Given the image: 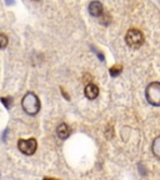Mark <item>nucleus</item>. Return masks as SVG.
Returning a JSON list of instances; mask_svg holds the SVG:
<instances>
[{"label":"nucleus","mask_w":160,"mask_h":180,"mask_svg":"<svg viewBox=\"0 0 160 180\" xmlns=\"http://www.w3.org/2000/svg\"><path fill=\"white\" fill-rule=\"evenodd\" d=\"M21 107L26 114L35 115L40 110V100L38 95H35L34 93H26L21 100Z\"/></svg>","instance_id":"obj_1"},{"label":"nucleus","mask_w":160,"mask_h":180,"mask_svg":"<svg viewBox=\"0 0 160 180\" xmlns=\"http://www.w3.org/2000/svg\"><path fill=\"white\" fill-rule=\"evenodd\" d=\"M145 97L149 104L154 107H160V83L154 81L146 87Z\"/></svg>","instance_id":"obj_2"},{"label":"nucleus","mask_w":160,"mask_h":180,"mask_svg":"<svg viewBox=\"0 0 160 180\" xmlns=\"http://www.w3.org/2000/svg\"><path fill=\"white\" fill-rule=\"evenodd\" d=\"M144 35L138 29H129L125 35V41L131 49H139L144 44Z\"/></svg>","instance_id":"obj_3"},{"label":"nucleus","mask_w":160,"mask_h":180,"mask_svg":"<svg viewBox=\"0 0 160 180\" xmlns=\"http://www.w3.org/2000/svg\"><path fill=\"white\" fill-rule=\"evenodd\" d=\"M36 140L34 139V138H30V139H20L18 141V149L25 154V155H33L36 150Z\"/></svg>","instance_id":"obj_4"},{"label":"nucleus","mask_w":160,"mask_h":180,"mask_svg":"<svg viewBox=\"0 0 160 180\" xmlns=\"http://www.w3.org/2000/svg\"><path fill=\"white\" fill-rule=\"evenodd\" d=\"M89 13L95 16V18H99L104 14V8H103V4L100 2H91L90 5H89Z\"/></svg>","instance_id":"obj_5"},{"label":"nucleus","mask_w":160,"mask_h":180,"mask_svg":"<svg viewBox=\"0 0 160 180\" xmlns=\"http://www.w3.org/2000/svg\"><path fill=\"white\" fill-rule=\"evenodd\" d=\"M99 95V89L98 87L93 83H89L87 87H85V97L90 100H94Z\"/></svg>","instance_id":"obj_6"},{"label":"nucleus","mask_w":160,"mask_h":180,"mask_svg":"<svg viewBox=\"0 0 160 180\" xmlns=\"http://www.w3.org/2000/svg\"><path fill=\"white\" fill-rule=\"evenodd\" d=\"M56 134H58V136L60 138V139L65 140L66 138L70 135V128L65 123H61V124L58 125V128H56Z\"/></svg>","instance_id":"obj_7"},{"label":"nucleus","mask_w":160,"mask_h":180,"mask_svg":"<svg viewBox=\"0 0 160 180\" xmlns=\"http://www.w3.org/2000/svg\"><path fill=\"white\" fill-rule=\"evenodd\" d=\"M153 153L158 159H160V136H158L153 143Z\"/></svg>","instance_id":"obj_8"},{"label":"nucleus","mask_w":160,"mask_h":180,"mask_svg":"<svg viewBox=\"0 0 160 180\" xmlns=\"http://www.w3.org/2000/svg\"><path fill=\"white\" fill-rule=\"evenodd\" d=\"M121 73V65H115L113 68H110V75L111 76H118Z\"/></svg>","instance_id":"obj_9"},{"label":"nucleus","mask_w":160,"mask_h":180,"mask_svg":"<svg viewBox=\"0 0 160 180\" xmlns=\"http://www.w3.org/2000/svg\"><path fill=\"white\" fill-rule=\"evenodd\" d=\"M8 45V36L4 34H0V49H4Z\"/></svg>","instance_id":"obj_10"},{"label":"nucleus","mask_w":160,"mask_h":180,"mask_svg":"<svg viewBox=\"0 0 160 180\" xmlns=\"http://www.w3.org/2000/svg\"><path fill=\"white\" fill-rule=\"evenodd\" d=\"M2 101H3V104L5 105V107H6L8 109H10V104H12V99H10V98H2Z\"/></svg>","instance_id":"obj_11"},{"label":"nucleus","mask_w":160,"mask_h":180,"mask_svg":"<svg viewBox=\"0 0 160 180\" xmlns=\"http://www.w3.org/2000/svg\"><path fill=\"white\" fill-rule=\"evenodd\" d=\"M105 135H106V138H108V139H111V138H113V129L110 128V126L105 130Z\"/></svg>","instance_id":"obj_12"},{"label":"nucleus","mask_w":160,"mask_h":180,"mask_svg":"<svg viewBox=\"0 0 160 180\" xmlns=\"http://www.w3.org/2000/svg\"><path fill=\"white\" fill-rule=\"evenodd\" d=\"M43 180H59V179H54V178H44Z\"/></svg>","instance_id":"obj_13"},{"label":"nucleus","mask_w":160,"mask_h":180,"mask_svg":"<svg viewBox=\"0 0 160 180\" xmlns=\"http://www.w3.org/2000/svg\"><path fill=\"white\" fill-rule=\"evenodd\" d=\"M35 2H36V0H35Z\"/></svg>","instance_id":"obj_14"}]
</instances>
